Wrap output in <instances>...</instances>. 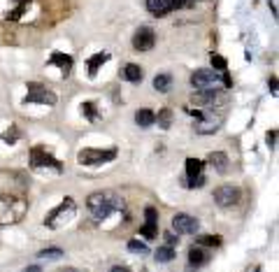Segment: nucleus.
I'll list each match as a JSON object with an SVG mask.
<instances>
[{"label":"nucleus","instance_id":"a211bd4d","mask_svg":"<svg viewBox=\"0 0 279 272\" xmlns=\"http://www.w3.org/2000/svg\"><path fill=\"white\" fill-rule=\"evenodd\" d=\"M135 123L137 126H142V128H149V126H154L156 123V112L154 110H137L135 112Z\"/></svg>","mask_w":279,"mask_h":272},{"label":"nucleus","instance_id":"4be33fe9","mask_svg":"<svg viewBox=\"0 0 279 272\" xmlns=\"http://www.w3.org/2000/svg\"><path fill=\"white\" fill-rule=\"evenodd\" d=\"M156 261L158 263H170V261H175V256H177V252H175V247H167V244H163V247H158L156 249Z\"/></svg>","mask_w":279,"mask_h":272},{"label":"nucleus","instance_id":"58836bf2","mask_svg":"<svg viewBox=\"0 0 279 272\" xmlns=\"http://www.w3.org/2000/svg\"><path fill=\"white\" fill-rule=\"evenodd\" d=\"M58 272H79V270H75V267H63V270H58Z\"/></svg>","mask_w":279,"mask_h":272},{"label":"nucleus","instance_id":"39448f33","mask_svg":"<svg viewBox=\"0 0 279 272\" xmlns=\"http://www.w3.org/2000/svg\"><path fill=\"white\" fill-rule=\"evenodd\" d=\"M191 102L193 105H198V107L214 110V107H219V105H226V102H228V96H226V91L214 86V89H200L198 93H193Z\"/></svg>","mask_w":279,"mask_h":272},{"label":"nucleus","instance_id":"c9c22d12","mask_svg":"<svg viewBox=\"0 0 279 272\" xmlns=\"http://www.w3.org/2000/svg\"><path fill=\"white\" fill-rule=\"evenodd\" d=\"M268 86H270V91H272V93H277V77H270Z\"/></svg>","mask_w":279,"mask_h":272},{"label":"nucleus","instance_id":"2eb2a0df","mask_svg":"<svg viewBox=\"0 0 279 272\" xmlns=\"http://www.w3.org/2000/svg\"><path fill=\"white\" fill-rule=\"evenodd\" d=\"M49 63L58 68L63 77L70 75V72H72V66H75V63H72V56L61 54V51H54V54H51V58H49Z\"/></svg>","mask_w":279,"mask_h":272},{"label":"nucleus","instance_id":"4c0bfd02","mask_svg":"<svg viewBox=\"0 0 279 272\" xmlns=\"http://www.w3.org/2000/svg\"><path fill=\"white\" fill-rule=\"evenodd\" d=\"M110 272H131V270H128V267H123V265H117V267H112Z\"/></svg>","mask_w":279,"mask_h":272},{"label":"nucleus","instance_id":"c756f323","mask_svg":"<svg viewBox=\"0 0 279 272\" xmlns=\"http://www.w3.org/2000/svg\"><path fill=\"white\" fill-rule=\"evenodd\" d=\"M7 131H10V133H3V135H0V140H3V142H10V144H14V142L19 140V128L12 126V128H7Z\"/></svg>","mask_w":279,"mask_h":272},{"label":"nucleus","instance_id":"f8f14e48","mask_svg":"<svg viewBox=\"0 0 279 272\" xmlns=\"http://www.w3.org/2000/svg\"><path fill=\"white\" fill-rule=\"evenodd\" d=\"M214 200L219 207H235L240 202V189L235 184H223L214 191Z\"/></svg>","mask_w":279,"mask_h":272},{"label":"nucleus","instance_id":"f257e3e1","mask_svg":"<svg viewBox=\"0 0 279 272\" xmlns=\"http://www.w3.org/2000/svg\"><path fill=\"white\" fill-rule=\"evenodd\" d=\"M87 207L98 221H102V219L110 217L112 212L123 210V200L112 191H98V193H91V196L87 198Z\"/></svg>","mask_w":279,"mask_h":272},{"label":"nucleus","instance_id":"5701e85b","mask_svg":"<svg viewBox=\"0 0 279 272\" xmlns=\"http://www.w3.org/2000/svg\"><path fill=\"white\" fill-rule=\"evenodd\" d=\"M203 168H205V163L200 161V158H186V177L188 179L203 175Z\"/></svg>","mask_w":279,"mask_h":272},{"label":"nucleus","instance_id":"412c9836","mask_svg":"<svg viewBox=\"0 0 279 272\" xmlns=\"http://www.w3.org/2000/svg\"><path fill=\"white\" fill-rule=\"evenodd\" d=\"M66 256V252L63 249H58V247H47V249H42V252H37V258L40 261H61V258Z\"/></svg>","mask_w":279,"mask_h":272},{"label":"nucleus","instance_id":"bb28decb","mask_svg":"<svg viewBox=\"0 0 279 272\" xmlns=\"http://www.w3.org/2000/svg\"><path fill=\"white\" fill-rule=\"evenodd\" d=\"M81 114L87 116L89 121H96V119H98V107H96V102H81Z\"/></svg>","mask_w":279,"mask_h":272},{"label":"nucleus","instance_id":"e433bc0d","mask_svg":"<svg viewBox=\"0 0 279 272\" xmlns=\"http://www.w3.org/2000/svg\"><path fill=\"white\" fill-rule=\"evenodd\" d=\"M24 272H42V267L40 265H28V267H24Z\"/></svg>","mask_w":279,"mask_h":272},{"label":"nucleus","instance_id":"393cba45","mask_svg":"<svg viewBox=\"0 0 279 272\" xmlns=\"http://www.w3.org/2000/svg\"><path fill=\"white\" fill-rule=\"evenodd\" d=\"M156 121H158V126H161L163 131H167V128L173 126V112L167 110V107H165V110H161L156 114Z\"/></svg>","mask_w":279,"mask_h":272},{"label":"nucleus","instance_id":"cd10ccee","mask_svg":"<svg viewBox=\"0 0 279 272\" xmlns=\"http://www.w3.org/2000/svg\"><path fill=\"white\" fill-rule=\"evenodd\" d=\"M140 235L147 237V240H154V237L158 235V223H144V226L140 228Z\"/></svg>","mask_w":279,"mask_h":272},{"label":"nucleus","instance_id":"9b49d317","mask_svg":"<svg viewBox=\"0 0 279 272\" xmlns=\"http://www.w3.org/2000/svg\"><path fill=\"white\" fill-rule=\"evenodd\" d=\"M200 228V221L191 214H175L173 217V231L177 235H196Z\"/></svg>","mask_w":279,"mask_h":272},{"label":"nucleus","instance_id":"7c9ffc66","mask_svg":"<svg viewBox=\"0 0 279 272\" xmlns=\"http://www.w3.org/2000/svg\"><path fill=\"white\" fill-rule=\"evenodd\" d=\"M184 184H186V189H203L205 186V177L198 175V177H191V179H184Z\"/></svg>","mask_w":279,"mask_h":272},{"label":"nucleus","instance_id":"473e14b6","mask_svg":"<svg viewBox=\"0 0 279 272\" xmlns=\"http://www.w3.org/2000/svg\"><path fill=\"white\" fill-rule=\"evenodd\" d=\"M163 237H165L167 247H177V244H179V235H175V233H165Z\"/></svg>","mask_w":279,"mask_h":272},{"label":"nucleus","instance_id":"6ab92c4d","mask_svg":"<svg viewBox=\"0 0 279 272\" xmlns=\"http://www.w3.org/2000/svg\"><path fill=\"white\" fill-rule=\"evenodd\" d=\"M107 60H110V54L107 51H100V54H93L89 58V77H96L98 75V68L105 66Z\"/></svg>","mask_w":279,"mask_h":272},{"label":"nucleus","instance_id":"6e6552de","mask_svg":"<svg viewBox=\"0 0 279 272\" xmlns=\"http://www.w3.org/2000/svg\"><path fill=\"white\" fill-rule=\"evenodd\" d=\"M219 81H221V75H217V70H212V68H200L191 75V86L198 91L214 89V86H219Z\"/></svg>","mask_w":279,"mask_h":272},{"label":"nucleus","instance_id":"2f4dec72","mask_svg":"<svg viewBox=\"0 0 279 272\" xmlns=\"http://www.w3.org/2000/svg\"><path fill=\"white\" fill-rule=\"evenodd\" d=\"M144 219H147V223H158V210L156 207L149 205L147 210H144Z\"/></svg>","mask_w":279,"mask_h":272},{"label":"nucleus","instance_id":"423d86ee","mask_svg":"<svg viewBox=\"0 0 279 272\" xmlns=\"http://www.w3.org/2000/svg\"><path fill=\"white\" fill-rule=\"evenodd\" d=\"M114 158H117V149L114 147H110V149H81L77 154V161L87 168L102 165V163L114 161Z\"/></svg>","mask_w":279,"mask_h":272},{"label":"nucleus","instance_id":"b1692460","mask_svg":"<svg viewBox=\"0 0 279 272\" xmlns=\"http://www.w3.org/2000/svg\"><path fill=\"white\" fill-rule=\"evenodd\" d=\"M198 244H200V247H214V249H217V247H221V244H223V237L221 235H200Z\"/></svg>","mask_w":279,"mask_h":272},{"label":"nucleus","instance_id":"7ed1b4c3","mask_svg":"<svg viewBox=\"0 0 279 272\" xmlns=\"http://www.w3.org/2000/svg\"><path fill=\"white\" fill-rule=\"evenodd\" d=\"M223 119H226V114L219 112L217 107H214V110H205L196 116V121H193V131L200 133V135H212V133H217L219 128H221Z\"/></svg>","mask_w":279,"mask_h":272},{"label":"nucleus","instance_id":"f704fd0d","mask_svg":"<svg viewBox=\"0 0 279 272\" xmlns=\"http://www.w3.org/2000/svg\"><path fill=\"white\" fill-rule=\"evenodd\" d=\"M221 81H223V86H226V89H230V86H233V79H230V75H221Z\"/></svg>","mask_w":279,"mask_h":272},{"label":"nucleus","instance_id":"f3484780","mask_svg":"<svg viewBox=\"0 0 279 272\" xmlns=\"http://www.w3.org/2000/svg\"><path fill=\"white\" fill-rule=\"evenodd\" d=\"M121 77L126 81H131V84H140L144 75H142V68H140V66H135V63H128V66H123Z\"/></svg>","mask_w":279,"mask_h":272},{"label":"nucleus","instance_id":"0eeeda50","mask_svg":"<svg viewBox=\"0 0 279 272\" xmlns=\"http://www.w3.org/2000/svg\"><path fill=\"white\" fill-rule=\"evenodd\" d=\"M56 93L51 89H47V86H42V84H28V96H26V105L28 102H37V105H56Z\"/></svg>","mask_w":279,"mask_h":272},{"label":"nucleus","instance_id":"c85d7f7f","mask_svg":"<svg viewBox=\"0 0 279 272\" xmlns=\"http://www.w3.org/2000/svg\"><path fill=\"white\" fill-rule=\"evenodd\" d=\"M128 252H133V254H149V247L144 244V242H140V240H131L128 242Z\"/></svg>","mask_w":279,"mask_h":272},{"label":"nucleus","instance_id":"aec40b11","mask_svg":"<svg viewBox=\"0 0 279 272\" xmlns=\"http://www.w3.org/2000/svg\"><path fill=\"white\" fill-rule=\"evenodd\" d=\"M170 86H173V75L161 72V75L154 77V89H156L158 93H167V91H170Z\"/></svg>","mask_w":279,"mask_h":272},{"label":"nucleus","instance_id":"4468645a","mask_svg":"<svg viewBox=\"0 0 279 272\" xmlns=\"http://www.w3.org/2000/svg\"><path fill=\"white\" fill-rule=\"evenodd\" d=\"M209 261V252H205V247H200V244H193L191 249H188V267H203L205 263Z\"/></svg>","mask_w":279,"mask_h":272},{"label":"nucleus","instance_id":"9d476101","mask_svg":"<svg viewBox=\"0 0 279 272\" xmlns=\"http://www.w3.org/2000/svg\"><path fill=\"white\" fill-rule=\"evenodd\" d=\"M31 168H54V170H61L63 163L51 156L45 147H33L31 149Z\"/></svg>","mask_w":279,"mask_h":272},{"label":"nucleus","instance_id":"20e7f679","mask_svg":"<svg viewBox=\"0 0 279 272\" xmlns=\"http://www.w3.org/2000/svg\"><path fill=\"white\" fill-rule=\"evenodd\" d=\"M75 210H77L75 200H72V198H66V200H63L61 205L54 207V210H51L49 214L45 217V226L49 228V231H58V228H61L63 223L70 221V219H72Z\"/></svg>","mask_w":279,"mask_h":272},{"label":"nucleus","instance_id":"dca6fc26","mask_svg":"<svg viewBox=\"0 0 279 272\" xmlns=\"http://www.w3.org/2000/svg\"><path fill=\"white\" fill-rule=\"evenodd\" d=\"M207 163L212 168H217V172H228V156H226V154H223V151H212V154H209L207 156Z\"/></svg>","mask_w":279,"mask_h":272},{"label":"nucleus","instance_id":"72a5a7b5","mask_svg":"<svg viewBox=\"0 0 279 272\" xmlns=\"http://www.w3.org/2000/svg\"><path fill=\"white\" fill-rule=\"evenodd\" d=\"M265 142H268V147L270 149H274V147H277V131H268V135H265Z\"/></svg>","mask_w":279,"mask_h":272},{"label":"nucleus","instance_id":"1a4fd4ad","mask_svg":"<svg viewBox=\"0 0 279 272\" xmlns=\"http://www.w3.org/2000/svg\"><path fill=\"white\" fill-rule=\"evenodd\" d=\"M193 5L191 0H147V10L154 16H165L167 12L173 10H182V7Z\"/></svg>","mask_w":279,"mask_h":272},{"label":"nucleus","instance_id":"ddd939ff","mask_svg":"<svg viewBox=\"0 0 279 272\" xmlns=\"http://www.w3.org/2000/svg\"><path fill=\"white\" fill-rule=\"evenodd\" d=\"M154 45H156V33L152 28H147V26L137 30L135 37H133V47L137 51H149V49H154Z\"/></svg>","mask_w":279,"mask_h":272},{"label":"nucleus","instance_id":"a878e982","mask_svg":"<svg viewBox=\"0 0 279 272\" xmlns=\"http://www.w3.org/2000/svg\"><path fill=\"white\" fill-rule=\"evenodd\" d=\"M209 63H212V70L217 72H226V68H228V60L223 58L221 54H212L209 56Z\"/></svg>","mask_w":279,"mask_h":272},{"label":"nucleus","instance_id":"f03ea898","mask_svg":"<svg viewBox=\"0 0 279 272\" xmlns=\"http://www.w3.org/2000/svg\"><path fill=\"white\" fill-rule=\"evenodd\" d=\"M28 205L14 196H0V226H12L19 223L26 217Z\"/></svg>","mask_w":279,"mask_h":272}]
</instances>
